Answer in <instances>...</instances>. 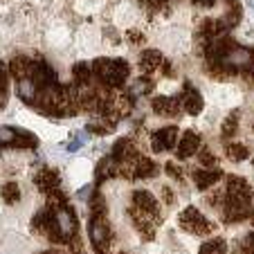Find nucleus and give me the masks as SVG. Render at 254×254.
<instances>
[{"label":"nucleus","mask_w":254,"mask_h":254,"mask_svg":"<svg viewBox=\"0 0 254 254\" xmlns=\"http://www.w3.org/2000/svg\"><path fill=\"white\" fill-rule=\"evenodd\" d=\"M92 70L97 72V77L111 88H117L124 83V79L128 77V63L124 61H95Z\"/></svg>","instance_id":"1"},{"label":"nucleus","mask_w":254,"mask_h":254,"mask_svg":"<svg viewBox=\"0 0 254 254\" xmlns=\"http://www.w3.org/2000/svg\"><path fill=\"white\" fill-rule=\"evenodd\" d=\"M180 225H183L187 232H191V234H200V236L211 232V223H207L205 216H202L198 209H193V207H187V209L183 211Z\"/></svg>","instance_id":"2"},{"label":"nucleus","mask_w":254,"mask_h":254,"mask_svg":"<svg viewBox=\"0 0 254 254\" xmlns=\"http://www.w3.org/2000/svg\"><path fill=\"white\" fill-rule=\"evenodd\" d=\"M178 144V128L176 126H167V128L158 130V133H153V137H151V146H153V151H167V149H173Z\"/></svg>","instance_id":"3"},{"label":"nucleus","mask_w":254,"mask_h":254,"mask_svg":"<svg viewBox=\"0 0 254 254\" xmlns=\"http://www.w3.org/2000/svg\"><path fill=\"white\" fill-rule=\"evenodd\" d=\"M133 202H135V209L144 211V214L153 216L155 221H160V207H158V200L153 198V193L149 191H135L133 193Z\"/></svg>","instance_id":"4"},{"label":"nucleus","mask_w":254,"mask_h":254,"mask_svg":"<svg viewBox=\"0 0 254 254\" xmlns=\"http://www.w3.org/2000/svg\"><path fill=\"white\" fill-rule=\"evenodd\" d=\"M54 221H57V227L61 232L63 239H70L74 232H77V221H74V214H72L67 207H61V209L54 214Z\"/></svg>","instance_id":"5"},{"label":"nucleus","mask_w":254,"mask_h":254,"mask_svg":"<svg viewBox=\"0 0 254 254\" xmlns=\"http://www.w3.org/2000/svg\"><path fill=\"white\" fill-rule=\"evenodd\" d=\"M221 63L230 67H248L252 63V52L245 48H230L225 52V57L221 59Z\"/></svg>","instance_id":"6"},{"label":"nucleus","mask_w":254,"mask_h":254,"mask_svg":"<svg viewBox=\"0 0 254 254\" xmlns=\"http://www.w3.org/2000/svg\"><path fill=\"white\" fill-rule=\"evenodd\" d=\"M198 151H200V137H198L193 130H187V133L183 135V139L178 142V158L180 160L191 158Z\"/></svg>","instance_id":"7"},{"label":"nucleus","mask_w":254,"mask_h":254,"mask_svg":"<svg viewBox=\"0 0 254 254\" xmlns=\"http://www.w3.org/2000/svg\"><path fill=\"white\" fill-rule=\"evenodd\" d=\"M90 239L99 250H104V245L108 243V239H111V230L106 227L104 218H95V221L90 223Z\"/></svg>","instance_id":"8"},{"label":"nucleus","mask_w":254,"mask_h":254,"mask_svg":"<svg viewBox=\"0 0 254 254\" xmlns=\"http://www.w3.org/2000/svg\"><path fill=\"white\" fill-rule=\"evenodd\" d=\"M34 183H36V187H39V189L52 193L54 189L59 187V173L52 171V169H43V171L36 176V180H34Z\"/></svg>","instance_id":"9"},{"label":"nucleus","mask_w":254,"mask_h":254,"mask_svg":"<svg viewBox=\"0 0 254 254\" xmlns=\"http://www.w3.org/2000/svg\"><path fill=\"white\" fill-rule=\"evenodd\" d=\"M183 106L189 115H198L202 111V97L200 92H196L191 86H187V92L183 95Z\"/></svg>","instance_id":"10"},{"label":"nucleus","mask_w":254,"mask_h":254,"mask_svg":"<svg viewBox=\"0 0 254 254\" xmlns=\"http://www.w3.org/2000/svg\"><path fill=\"white\" fill-rule=\"evenodd\" d=\"M193 180H196L198 189H207L221 180V171H218V169H200V171H196Z\"/></svg>","instance_id":"11"},{"label":"nucleus","mask_w":254,"mask_h":254,"mask_svg":"<svg viewBox=\"0 0 254 254\" xmlns=\"http://www.w3.org/2000/svg\"><path fill=\"white\" fill-rule=\"evenodd\" d=\"M227 196L230 198H252V191H250L248 183H245L243 178H230V183H227Z\"/></svg>","instance_id":"12"},{"label":"nucleus","mask_w":254,"mask_h":254,"mask_svg":"<svg viewBox=\"0 0 254 254\" xmlns=\"http://www.w3.org/2000/svg\"><path fill=\"white\" fill-rule=\"evenodd\" d=\"M11 74H16L18 77V81L20 79H32V72H34V61H29V59H25V57H16L14 61H11Z\"/></svg>","instance_id":"13"},{"label":"nucleus","mask_w":254,"mask_h":254,"mask_svg":"<svg viewBox=\"0 0 254 254\" xmlns=\"http://www.w3.org/2000/svg\"><path fill=\"white\" fill-rule=\"evenodd\" d=\"M180 104L178 99H171V97H155L153 99V111L158 115H176Z\"/></svg>","instance_id":"14"},{"label":"nucleus","mask_w":254,"mask_h":254,"mask_svg":"<svg viewBox=\"0 0 254 254\" xmlns=\"http://www.w3.org/2000/svg\"><path fill=\"white\" fill-rule=\"evenodd\" d=\"M36 90H39V86H36V81L34 79H20L18 83H16V92H18V97L23 101H29L32 104L34 99H36Z\"/></svg>","instance_id":"15"},{"label":"nucleus","mask_w":254,"mask_h":254,"mask_svg":"<svg viewBox=\"0 0 254 254\" xmlns=\"http://www.w3.org/2000/svg\"><path fill=\"white\" fill-rule=\"evenodd\" d=\"M162 65V54L158 52V50H146V52L139 57V67H142L144 72H153L155 67Z\"/></svg>","instance_id":"16"},{"label":"nucleus","mask_w":254,"mask_h":254,"mask_svg":"<svg viewBox=\"0 0 254 254\" xmlns=\"http://www.w3.org/2000/svg\"><path fill=\"white\" fill-rule=\"evenodd\" d=\"M158 173V167H155L153 160L149 158H139L137 160V167H135V178H151Z\"/></svg>","instance_id":"17"},{"label":"nucleus","mask_w":254,"mask_h":254,"mask_svg":"<svg viewBox=\"0 0 254 254\" xmlns=\"http://www.w3.org/2000/svg\"><path fill=\"white\" fill-rule=\"evenodd\" d=\"M200 254H227V245L223 239H211L200 245Z\"/></svg>","instance_id":"18"},{"label":"nucleus","mask_w":254,"mask_h":254,"mask_svg":"<svg viewBox=\"0 0 254 254\" xmlns=\"http://www.w3.org/2000/svg\"><path fill=\"white\" fill-rule=\"evenodd\" d=\"M90 65L88 63H77V65L72 67V74H74V81L81 83V86H88V81H90Z\"/></svg>","instance_id":"19"},{"label":"nucleus","mask_w":254,"mask_h":254,"mask_svg":"<svg viewBox=\"0 0 254 254\" xmlns=\"http://www.w3.org/2000/svg\"><path fill=\"white\" fill-rule=\"evenodd\" d=\"M2 200L14 205V202L20 200V187L16 183H5L2 185Z\"/></svg>","instance_id":"20"},{"label":"nucleus","mask_w":254,"mask_h":254,"mask_svg":"<svg viewBox=\"0 0 254 254\" xmlns=\"http://www.w3.org/2000/svg\"><path fill=\"white\" fill-rule=\"evenodd\" d=\"M117 173V160L115 158H104L97 167V178H106V176H113Z\"/></svg>","instance_id":"21"},{"label":"nucleus","mask_w":254,"mask_h":254,"mask_svg":"<svg viewBox=\"0 0 254 254\" xmlns=\"http://www.w3.org/2000/svg\"><path fill=\"white\" fill-rule=\"evenodd\" d=\"M236 126H239V115L236 113H230L223 122V137H232L236 133Z\"/></svg>","instance_id":"22"},{"label":"nucleus","mask_w":254,"mask_h":254,"mask_svg":"<svg viewBox=\"0 0 254 254\" xmlns=\"http://www.w3.org/2000/svg\"><path fill=\"white\" fill-rule=\"evenodd\" d=\"M227 155H230V160L241 162V160L248 158V149H245L243 144H230V146H227Z\"/></svg>","instance_id":"23"},{"label":"nucleus","mask_w":254,"mask_h":254,"mask_svg":"<svg viewBox=\"0 0 254 254\" xmlns=\"http://www.w3.org/2000/svg\"><path fill=\"white\" fill-rule=\"evenodd\" d=\"M14 144H18V146H25V149H34L36 146V137H34L32 133H20V135H16V142Z\"/></svg>","instance_id":"24"},{"label":"nucleus","mask_w":254,"mask_h":254,"mask_svg":"<svg viewBox=\"0 0 254 254\" xmlns=\"http://www.w3.org/2000/svg\"><path fill=\"white\" fill-rule=\"evenodd\" d=\"M16 142V130L11 126H0V144H14Z\"/></svg>","instance_id":"25"},{"label":"nucleus","mask_w":254,"mask_h":254,"mask_svg":"<svg viewBox=\"0 0 254 254\" xmlns=\"http://www.w3.org/2000/svg\"><path fill=\"white\" fill-rule=\"evenodd\" d=\"M104 209H106V202H104V198L97 193L95 200H92V214H95V218H104Z\"/></svg>","instance_id":"26"},{"label":"nucleus","mask_w":254,"mask_h":254,"mask_svg":"<svg viewBox=\"0 0 254 254\" xmlns=\"http://www.w3.org/2000/svg\"><path fill=\"white\" fill-rule=\"evenodd\" d=\"M200 162L205 164V169H214L216 160H214V155H211V151H207V149H200Z\"/></svg>","instance_id":"27"},{"label":"nucleus","mask_w":254,"mask_h":254,"mask_svg":"<svg viewBox=\"0 0 254 254\" xmlns=\"http://www.w3.org/2000/svg\"><path fill=\"white\" fill-rule=\"evenodd\" d=\"M164 169H167L169 176H173V178H183V171H178L176 164H173V162H167V167H164Z\"/></svg>","instance_id":"28"},{"label":"nucleus","mask_w":254,"mask_h":254,"mask_svg":"<svg viewBox=\"0 0 254 254\" xmlns=\"http://www.w3.org/2000/svg\"><path fill=\"white\" fill-rule=\"evenodd\" d=\"M162 198H164V202H169V205L173 202V193H171L169 187H162Z\"/></svg>","instance_id":"29"},{"label":"nucleus","mask_w":254,"mask_h":254,"mask_svg":"<svg viewBox=\"0 0 254 254\" xmlns=\"http://www.w3.org/2000/svg\"><path fill=\"white\" fill-rule=\"evenodd\" d=\"M67 149H70V151H79V149H81V137H74V139H72Z\"/></svg>","instance_id":"30"},{"label":"nucleus","mask_w":254,"mask_h":254,"mask_svg":"<svg viewBox=\"0 0 254 254\" xmlns=\"http://www.w3.org/2000/svg\"><path fill=\"white\" fill-rule=\"evenodd\" d=\"M128 39H130V43H139V41H142V34H139V32H130Z\"/></svg>","instance_id":"31"},{"label":"nucleus","mask_w":254,"mask_h":254,"mask_svg":"<svg viewBox=\"0 0 254 254\" xmlns=\"http://www.w3.org/2000/svg\"><path fill=\"white\" fill-rule=\"evenodd\" d=\"M248 245H250V252L254 254V234H250V239H248Z\"/></svg>","instance_id":"32"},{"label":"nucleus","mask_w":254,"mask_h":254,"mask_svg":"<svg viewBox=\"0 0 254 254\" xmlns=\"http://www.w3.org/2000/svg\"><path fill=\"white\" fill-rule=\"evenodd\" d=\"M43 254H61V252H57V250H48V252H43Z\"/></svg>","instance_id":"33"},{"label":"nucleus","mask_w":254,"mask_h":254,"mask_svg":"<svg viewBox=\"0 0 254 254\" xmlns=\"http://www.w3.org/2000/svg\"><path fill=\"white\" fill-rule=\"evenodd\" d=\"M200 2H205V5H209V2H216V0H200Z\"/></svg>","instance_id":"34"},{"label":"nucleus","mask_w":254,"mask_h":254,"mask_svg":"<svg viewBox=\"0 0 254 254\" xmlns=\"http://www.w3.org/2000/svg\"><path fill=\"white\" fill-rule=\"evenodd\" d=\"M250 72H252V77H254V65H252V70H250Z\"/></svg>","instance_id":"35"}]
</instances>
